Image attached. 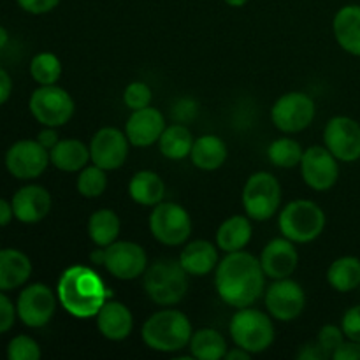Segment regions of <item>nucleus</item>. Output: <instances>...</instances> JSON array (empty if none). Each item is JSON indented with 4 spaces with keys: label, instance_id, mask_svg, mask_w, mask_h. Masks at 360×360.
Segmentation results:
<instances>
[{
    "label": "nucleus",
    "instance_id": "39",
    "mask_svg": "<svg viewBox=\"0 0 360 360\" xmlns=\"http://www.w3.org/2000/svg\"><path fill=\"white\" fill-rule=\"evenodd\" d=\"M341 329H343L347 340L359 341L360 343V304L348 309L341 320Z\"/></svg>",
    "mask_w": 360,
    "mask_h": 360
},
{
    "label": "nucleus",
    "instance_id": "2",
    "mask_svg": "<svg viewBox=\"0 0 360 360\" xmlns=\"http://www.w3.org/2000/svg\"><path fill=\"white\" fill-rule=\"evenodd\" d=\"M58 304L74 319H94L111 292L105 287L97 271L91 267L76 266L67 267L56 285Z\"/></svg>",
    "mask_w": 360,
    "mask_h": 360
},
{
    "label": "nucleus",
    "instance_id": "18",
    "mask_svg": "<svg viewBox=\"0 0 360 360\" xmlns=\"http://www.w3.org/2000/svg\"><path fill=\"white\" fill-rule=\"evenodd\" d=\"M264 273L271 280H283L294 274L299 264V253L295 243L287 238H276L264 246L259 257Z\"/></svg>",
    "mask_w": 360,
    "mask_h": 360
},
{
    "label": "nucleus",
    "instance_id": "7",
    "mask_svg": "<svg viewBox=\"0 0 360 360\" xmlns=\"http://www.w3.org/2000/svg\"><path fill=\"white\" fill-rule=\"evenodd\" d=\"M281 206V185L271 172L259 171L250 176L243 188V207L255 221L271 220Z\"/></svg>",
    "mask_w": 360,
    "mask_h": 360
},
{
    "label": "nucleus",
    "instance_id": "3",
    "mask_svg": "<svg viewBox=\"0 0 360 360\" xmlns=\"http://www.w3.org/2000/svg\"><path fill=\"white\" fill-rule=\"evenodd\" d=\"M192 334L193 329L188 316L171 306L153 313L141 329L144 345L160 354L183 350L188 347Z\"/></svg>",
    "mask_w": 360,
    "mask_h": 360
},
{
    "label": "nucleus",
    "instance_id": "17",
    "mask_svg": "<svg viewBox=\"0 0 360 360\" xmlns=\"http://www.w3.org/2000/svg\"><path fill=\"white\" fill-rule=\"evenodd\" d=\"M266 308L278 322H292L306 308V292L290 278L274 280L266 292Z\"/></svg>",
    "mask_w": 360,
    "mask_h": 360
},
{
    "label": "nucleus",
    "instance_id": "23",
    "mask_svg": "<svg viewBox=\"0 0 360 360\" xmlns=\"http://www.w3.org/2000/svg\"><path fill=\"white\" fill-rule=\"evenodd\" d=\"M218 262H220L218 246L206 239L188 243L179 255V264L190 276H206L217 269Z\"/></svg>",
    "mask_w": 360,
    "mask_h": 360
},
{
    "label": "nucleus",
    "instance_id": "25",
    "mask_svg": "<svg viewBox=\"0 0 360 360\" xmlns=\"http://www.w3.org/2000/svg\"><path fill=\"white\" fill-rule=\"evenodd\" d=\"M49 160L58 171L79 172L91 162L90 146L79 139H60L49 150Z\"/></svg>",
    "mask_w": 360,
    "mask_h": 360
},
{
    "label": "nucleus",
    "instance_id": "29",
    "mask_svg": "<svg viewBox=\"0 0 360 360\" xmlns=\"http://www.w3.org/2000/svg\"><path fill=\"white\" fill-rule=\"evenodd\" d=\"M88 236L95 246H109L111 243L118 241V236L122 232V221L120 217L112 210H97L88 218L86 225Z\"/></svg>",
    "mask_w": 360,
    "mask_h": 360
},
{
    "label": "nucleus",
    "instance_id": "27",
    "mask_svg": "<svg viewBox=\"0 0 360 360\" xmlns=\"http://www.w3.org/2000/svg\"><path fill=\"white\" fill-rule=\"evenodd\" d=\"M227 144L218 136H200L193 141L190 160L200 171H217L227 160Z\"/></svg>",
    "mask_w": 360,
    "mask_h": 360
},
{
    "label": "nucleus",
    "instance_id": "34",
    "mask_svg": "<svg viewBox=\"0 0 360 360\" xmlns=\"http://www.w3.org/2000/svg\"><path fill=\"white\" fill-rule=\"evenodd\" d=\"M30 76L37 84H56L62 76V62L51 51H41L32 58Z\"/></svg>",
    "mask_w": 360,
    "mask_h": 360
},
{
    "label": "nucleus",
    "instance_id": "44",
    "mask_svg": "<svg viewBox=\"0 0 360 360\" xmlns=\"http://www.w3.org/2000/svg\"><path fill=\"white\" fill-rule=\"evenodd\" d=\"M11 94H13V79H11L9 72L0 67V105L9 101Z\"/></svg>",
    "mask_w": 360,
    "mask_h": 360
},
{
    "label": "nucleus",
    "instance_id": "4",
    "mask_svg": "<svg viewBox=\"0 0 360 360\" xmlns=\"http://www.w3.org/2000/svg\"><path fill=\"white\" fill-rule=\"evenodd\" d=\"M144 292L162 308L176 306L188 292L190 274L179 260H157L144 271Z\"/></svg>",
    "mask_w": 360,
    "mask_h": 360
},
{
    "label": "nucleus",
    "instance_id": "11",
    "mask_svg": "<svg viewBox=\"0 0 360 360\" xmlns=\"http://www.w3.org/2000/svg\"><path fill=\"white\" fill-rule=\"evenodd\" d=\"M58 297L56 290L44 283H34L20 292L16 301V313L21 323L30 329H41L51 322L56 311Z\"/></svg>",
    "mask_w": 360,
    "mask_h": 360
},
{
    "label": "nucleus",
    "instance_id": "24",
    "mask_svg": "<svg viewBox=\"0 0 360 360\" xmlns=\"http://www.w3.org/2000/svg\"><path fill=\"white\" fill-rule=\"evenodd\" d=\"M32 276V262L27 253L16 248L0 250V290H16Z\"/></svg>",
    "mask_w": 360,
    "mask_h": 360
},
{
    "label": "nucleus",
    "instance_id": "13",
    "mask_svg": "<svg viewBox=\"0 0 360 360\" xmlns=\"http://www.w3.org/2000/svg\"><path fill=\"white\" fill-rule=\"evenodd\" d=\"M111 276L122 281H132L148 269V255L134 241H115L104 248V264Z\"/></svg>",
    "mask_w": 360,
    "mask_h": 360
},
{
    "label": "nucleus",
    "instance_id": "31",
    "mask_svg": "<svg viewBox=\"0 0 360 360\" xmlns=\"http://www.w3.org/2000/svg\"><path fill=\"white\" fill-rule=\"evenodd\" d=\"M190 355L199 360H220L227 354V341L217 329H199L190 338Z\"/></svg>",
    "mask_w": 360,
    "mask_h": 360
},
{
    "label": "nucleus",
    "instance_id": "20",
    "mask_svg": "<svg viewBox=\"0 0 360 360\" xmlns=\"http://www.w3.org/2000/svg\"><path fill=\"white\" fill-rule=\"evenodd\" d=\"M165 118L157 108L137 109L132 111L125 123V134L130 144L136 148H148L158 143L160 136L165 130Z\"/></svg>",
    "mask_w": 360,
    "mask_h": 360
},
{
    "label": "nucleus",
    "instance_id": "1",
    "mask_svg": "<svg viewBox=\"0 0 360 360\" xmlns=\"http://www.w3.org/2000/svg\"><path fill=\"white\" fill-rule=\"evenodd\" d=\"M214 287L225 304L236 309L246 308L264 294L266 273L260 266V260L252 253L245 250L227 253V257L217 266Z\"/></svg>",
    "mask_w": 360,
    "mask_h": 360
},
{
    "label": "nucleus",
    "instance_id": "22",
    "mask_svg": "<svg viewBox=\"0 0 360 360\" xmlns=\"http://www.w3.org/2000/svg\"><path fill=\"white\" fill-rule=\"evenodd\" d=\"M333 32L336 42L347 53L360 56V6L348 4L336 13L333 20Z\"/></svg>",
    "mask_w": 360,
    "mask_h": 360
},
{
    "label": "nucleus",
    "instance_id": "8",
    "mask_svg": "<svg viewBox=\"0 0 360 360\" xmlns=\"http://www.w3.org/2000/svg\"><path fill=\"white\" fill-rule=\"evenodd\" d=\"M28 109L42 127L58 129L70 122L76 105L65 88L58 84H39L37 90L32 91Z\"/></svg>",
    "mask_w": 360,
    "mask_h": 360
},
{
    "label": "nucleus",
    "instance_id": "6",
    "mask_svg": "<svg viewBox=\"0 0 360 360\" xmlns=\"http://www.w3.org/2000/svg\"><path fill=\"white\" fill-rule=\"evenodd\" d=\"M229 330L234 345L245 348L252 355L266 352L274 341V326L271 316L250 306L238 309V313L232 316Z\"/></svg>",
    "mask_w": 360,
    "mask_h": 360
},
{
    "label": "nucleus",
    "instance_id": "14",
    "mask_svg": "<svg viewBox=\"0 0 360 360\" xmlns=\"http://www.w3.org/2000/svg\"><path fill=\"white\" fill-rule=\"evenodd\" d=\"M323 144L340 162L360 160V123L350 116H334L323 130Z\"/></svg>",
    "mask_w": 360,
    "mask_h": 360
},
{
    "label": "nucleus",
    "instance_id": "38",
    "mask_svg": "<svg viewBox=\"0 0 360 360\" xmlns=\"http://www.w3.org/2000/svg\"><path fill=\"white\" fill-rule=\"evenodd\" d=\"M345 333L341 327H336V326H323L322 329L319 330V336H316V341H319L320 345H322L323 350L327 352V354L333 357L334 352L338 350V348L341 347V345L345 343Z\"/></svg>",
    "mask_w": 360,
    "mask_h": 360
},
{
    "label": "nucleus",
    "instance_id": "5",
    "mask_svg": "<svg viewBox=\"0 0 360 360\" xmlns=\"http://www.w3.org/2000/svg\"><path fill=\"white\" fill-rule=\"evenodd\" d=\"M326 221V213L319 204L308 199H297L280 211L278 227L283 238L295 245H306L322 236Z\"/></svg>",
    "mask_w": 360,
    "mask_h": 360
},
{
    "label": "nucleus",
    "instance_id": "30",
    "mask_svg": "<svg viewBox=\"0 0 360 360\" xmlns=\"http://www.w3.org/2000/svg\"><path fill=\"white\" fill-rule=\"evenodd\" d=\"M327 281L330 287L341 294L360 287V259L352 255L340 257L327 269Z\"/></svg>",
    "mask_w": 360,
    "mask_h": 360
},
{
    "label": "nucleus",
    "instance_id": "35",
    "mask_svg": "<svg viewBox=\"0 0 360 360\" xmlns=\"http://www.w3.org/2000/svg\"><path fill=\"white\" fill-rule=\"evenodd\" d=\"M108 171H104L98 165L91 164L86 165L84 169H81L79 174H77V192L81 193L86 199H97L108 188Z\"/></svg>",
    "mask_w": 360,
    "mask_h": 360
},
{
    "label": "nucleus",
    "instance_id": "45",
    "mask_svg": "<svg viewBox=\"0 0 360 360\" xmlns=\"http://www.w3.org/2000/svg\"><path fill=\"white\" fill-rule=\"evenodd\" d=\"M37 141L46 148V150H51L60 139H58V134H56V129H53V127H44V129L39 132Z\"/></svg>",
    "mask_w": 360,
    "mask_h": 360
},
{
    "label": "nucleus",
    "instance_id": "16",
    "mask_svg": "<svg viewBox=\"0 0 360 360\" xmlns=\"http://www.w3.org/2000/svg\"><path fill=\"white\" fill-rule=\"evenodd\" d=\"M130 141L125 132L116 127H104L97 130L90 141L91 164L104 171H116L125 164L129 157Z\"/></svg>",
    "mask_w": 360,
    "mask_h": 360
},
{
    "label": "nucleus",
    "instance_id": "33",
    "mask_svg": "<svg viewBox=\"0 0 360 360\" xmlns=\"http://www.w3.org/2000/svg\"><path fill=\"white\" fill-rule=\"evenodd\" d=\"M302 153L304 150L301 148V144L292 137H280L267 148V158L271 164L280 169H292L301 164Z\"/></svg>",
    "mask_w": 360,
    "mask_h": 360
},
{
    "label": "nucleus",
    "instance_id": "46",
    "mask_svg": "<svg viewBox=\"0 0 360 360\" xmlns=\"http://www.w3.org/2000/svg\"><path fill=\"white\" fill-rule=\"evenodd\" d=\"M14 218V211H13V204L9 200L2 199L0 197V227H6L13 221Z\"/></svg>",
    "mask_w": 360,
    "mask_h": 360
},
{
    "label": "nucleus",
    "instance_id": "15",
    "mask_svg": "<svg viewBox=\"0 0 360 360\" xmlns=\"http://www.w3.org/2000/svg\"><path fill=\"white\" fill-rule=\"evenodd\" d=\"M338 158L326 146H311L304 150L301 158V174L306 185L316 192H327L340 178Z\"/></svg>",
    "mask_w": 360,
    "mask_h": 360
},
{
    "label": "nucleus",
    "instance_id": "40",
    "mask_svg": "<svg viewBox=\"0 0 360 360\" xmlns=\"http://www.w3.org/2000/svg\"><path fill=\"white\" fill-rule=\"evenodd\" d=\"M16 319V304H13V301L0 290V334L13 329Z\"/></svg>",
    "mask_w": 360,
    "mask_h": 360
},
{
    "label": "nucleus",
    "instance_id": "12",
    "mask_svg": "<svg viewBox=\"0 0 360 360\" xmlns=\"http://www.w3.org/2000/svg\"><path fill=\"white\" fill-rule=\"evenodd\" d=\"M49 164V150H46L37 139H21L6 151L7 171L21 181L39 178Z\"/></svg>",
    "mask_w": 360,
    "mask_h": 360
},
{
    "label": "nucleus",
    "instance_id": "21",
    "mask_svg": "<svg viewBox=\"0 0 360 360\" xmlns=\"http://www.w3.org/2000/svg\"><path fill=\"white\" fill-rule=\"evenodd\" d=\"M95 320H97L98 333L109 341H123L132 334V311L123 302L111 297L102 304V308L95 315Z\"/></svg>",
    "mask_w": 360,
    "mask_h": 360
},
{
    "label": "nucleus",
    "instance_id": "36",
    "mask_svg": "<svg viewBox=\"0 0 360 360\" xmlns=\"http://www.w3.org/2000/svg\"><path fill=\"white\" fill-rule=\"evenodd\" d=\"M41 355L39 343L27 334L14 336L7 345V357L11 360H37L41 359Z\"/></svg>",
    "mask_w": 360,
    "mask_h": 360
},
{
    "label": "nucleus",
    "instance_id": "43",
    "mask_svg": "<svg viewBox=\"0 0 360 360\" xmlns=\"http://www.w3.org/2000/svg\"><path fill=\"white\" fill-rule=\"evenodd\" d=\"M334 360H360V343L347 340L333 355Z\"/></svg>",
    "mask_w": 360,
    "mask_h": 360
},
{
    "label": "nucleus",
    "instance_id": "47",
    "mask_svg": "<svg viewBox=\"0 0 360 360\" xmlns=\"http://www.w3.org/2000/svg\"><path fill=\"white\" fill-rule=\"evenodd\" d=\"M250 357H252V354H250V352H246L245 348H241V347H238V345H236L232 350H227V354H225L224 359H227V360H246Z\"/></svg>",
    "mask_w": 360,
    "mask_h": 360
},
{
    "label": "nucleus",
    "instance_id": "37",
    "mask_svg": "<svg viewBox=\"0 0 360 360\" xmlns=\"http://www.w3.org/2000/svg\"><path fill=\"white\" fill-rule=\"evenodd\" d=\"M151 101H153V91L144 81H132L130 84H127L125 91H123V102L130 111L148 108L151 105Z\"/></svg>",
    "mask_w": 360,
    "mask_h": 360
},
{
    "label": "nucleus",
    "instance_id": "19",
    "mask_svg": "<svg viewBox=\"0 0 360 360\" xmlns=\"http://www.w3.org/2000/svg\"><path fill=\"white\" fill-rule=\"evenodd\" d=\"M14 218L21 224L34 225L44 220L53 206L51 193L41 185L21 186L13 195Z\"/></svg>",
    "mask_w": 360,
    "mask_h": 360
},
{
    "label": "nucleus",
    "instance_id": "32",
    "mask_svg": "<svg viewBox=\"0 0 360 360\" xmlns=\"http://www.w3.org/2000/svg\"><path fill=\"white\" fill-rule=\"evenodd\" d=\"M193 136L183 123H174V125L165 127L164 134L158 139V148L160 153L169 160H183L190 157V151L193 146Z\"/></svg>",
    "mask_w": 360,
    "mask_h": 360
},
{
    "label": "nucleus",
    "instance_id": "49",
    "mask_svg": "<svg viewBox=\"0 0 360 360\" xmlns=\"http://www.w3.org/2000/svg\"><path fill=\"white\" fill-rule=\"evenodd\" d=\"M224 2L231 7H243V6H246L250 0H224Z\"/></svg>",
    "mask_w": 360,
    "mask_h": 360
},
{
    "label": "nucleus",
    "instance_id": "41",
    "mask_svg": "<svg viewBox=\"0 0 360 360\" xmlns=\"http://www.w3.org/2000/svg\"><path fill=\"white\" fill-rule=\"evenodd\" d=\"M16 4L20 6V9L25 11V13L41 16V14H48L51 13L53 9H56L60 0H16Z\"/></svg>",
    "mask_w": 360,
    "mask_h": 360
},
{
    "label": "nucleus",
    "instance_id": "10",
    "mask_svg": "<svg viewBox=\"0 0 360 360\" xmlns=\"http://www.w3.org/2000/svg\"><path fill=\"white\" fill-rule=\"evenodd\" d=\"M315 101L304 91L281 95L271 109L273 125L283 134H297L308 129L315 120Z\"/></svg>",
    "mask_w": 360,
    "mask_h": 360
},
{
    "label": "nucleus",
    "instance_id": "42",
    "mask_svg": "<svg viewBox=\"0 0 360 360\" xmlns=\"http://www.w3.org/2000/svg\"><path fill=\"white\" fill-rule=\"evenodd\" d=\"M297 359L299 360H327L333 359L326 350L322 348V345L319 341H311V343L302 345L301 350L297 352Z\"/></svg>",
    "mask_w": 360,
    "mask_h": 360
},
{
    "label": "nucleus",
    "instance_id": "9",
    "mask_svg": "<svg viewBox=\"0 0 360 360\" xmlns=\"http://www.w3.org/2000/svg\"><path fill=\"white\" fill-rule=\"evenodd\" d=\"M148 225L151 236L165 246L185 245L192 234V218L188 211L176 202L162 200L153 206Z\"/></svg>",
    "mask_w": 360,
    "mask_h": 360
},
{
    "label": "nucleus",
    "instance_id": "48",
    "mask_svg": "<svg viewBox=\"0 0 360 360\" xmlns=\"http://www.w3.org/2000/svg\"><path fill=\"white\" fill-rule=\"evenodd\" d=\"M7 41H9V34H7L6 28L0 27V49L7 44Z\"/></svg>",
    "mask_w": 360,
    "mask_h": 360
},
{
    "label": "nucleus",
    "instance_id": "28",
    "mask_svg": "<svg viewBox=\"0 0 360 360\" xmlns=\"http://www.w3.org/2000/svg\"><path fill=\"white\" fill-rule=\"evenodd\" d=\"M129 195L139 206H157L165 197V183L157 172L139 171L129 183Z\"/></svg>",
    "mask_w": 360,
    "mask_h": 360
},
{
    "label": "nucleus",
    "instance_id": "26",
    "mask_svg": "<svg viewBox=\"0 0 360 360\" xmlns=\"http://www.w3.org/2000/svg\"><path fill=\"white\" fill-rule=\"evenodd\" d=\"M253 227L250 217L234 214L227 218L217 231V246L224 253L241 252L252 241Z\"/></svg>",
    "mask_w": 360,
    "mask_h": 360
}]
</instances>
